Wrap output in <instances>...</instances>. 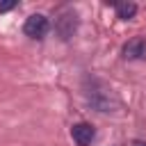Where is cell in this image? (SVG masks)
<instances>
[{
  "label": "cell",
  "instance_id": "obj_4",
  "mask_svg": "<svg viewBox=\"0 0 146 146\" xmlns=\"http://www.w3.org/2000/svg\"><path fill=\"white\" fill-rule=\"evenodd\" d=\"M71 137H73V141H75L78 146H89V144L94 141V137H96V130H94L91 123L80 121V123H75V125L71 128Z\"/></svg>",
  "mask_w": 146,
  "mask_h": 146
},
{
  "label": "cell",
  "instance_id": "obj_5",
  "mask_svg": "<svg viewBox=\"0 0 146 146\" xmlns=\"http://www.w3.org/2000/svg\"><path fill=\"white\" fill-rule=\"evenodd\" d=\"M123 57L125 59H146V39L135 36L123 46Z\"/></svg>",
  "mask_w": 146,
  "mask_h": 146
},
{
  "label": "cell",
  "instance_id": "obj_3",
  "mask_svg": "<svg viewBox=\"0 0 146 146\" xmlns=\"http://www.w3.org/2000/svg\"><path fill=\"white\" fill-rule=\"evenodd\" d=\"M48 30H50V23H48V18H46L43 14H32V16H27V21H25V25H23V32H25L30 39H43Z\"/></svg>",
  "mask_w": 146,
  "mask_h": 146
},
{
  "label": "cell",
  "instance_id": "obj_7",
  "mask_svg": "<svg viewBox=\"0 0 146 146\" xmlns=\"http://www.w3.org/2000/svg\"><path fill=\"white\" fill-rule=\"evenodd\" d=\"M14 7H16V2H2V5H0V14L9 11V9H14Z\"/></svg>",
  "mask_w": 146,
  "mask_h": 146
},
{
  "label": "cell",
  "instance_id": "obj_8",
  "mask_svg": "<svg viewBox=\"0 0 146 146\" xmlns=\"http://www.w3.org/2000/svg\"><path fill=\"white\" fill-rule=\"evenodd\" d=\"M132 146H146V141H141V139H135V141H132Z\"/></svg>",
  "mask_w": 146,
  "mask_h": 146
},
{
  "label": "cell",
  "instance_id": "obj_1",
  "mask_svg": "<svg viewBox=\"0 0 146 146\" xmlns=\"http://www.w3.org/2000/svg\"><path fill=\"white\" fill-rule=\"evenodd\" d=\"M82 94H84V100L96 112H100V114H114L121 107V103H119L116 94L112 91V87L105 84L96 75H84V80H82Z\"/></svg>",
  "mask_w": 146,
  "mask_h": 146
},
{
  "label": "cell",
  "instance_id": "obj_6",
  "mask_svg": "<svg viewBox=\"0 0 146 146\" xmlns=\"http://www.w3.org/2000/svg\"><path fill=\"white\" fill-rule=\"evenodd\" d=\"M135 14H137V5H135V2H119V5H116V16H119V18L130 21Z\"/></svg>",
  "mask_w": 146,
  "mask_h": 146
},
{
  "label": "cell",
  "instance_id": "obj_2",
  "mask_svg": "<svg viewBox=\"0 0 146 146\" xmlns=\"http://www.w3.org/2000/svg\"><path fill=\"white\" fill-rule=\"evenodd\" d=\"M55 32H57V36H59L62 41H68V39L78 32V14H75L71 7L62 9V11L55 16Z\"/></svg>",
  "mask_w": 146,
  "mask_h": 146
}]
</instances>
